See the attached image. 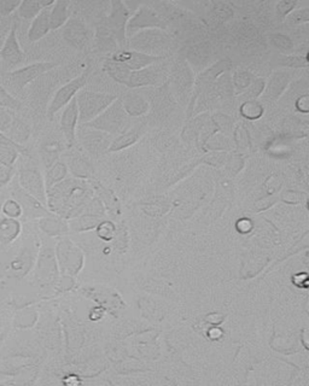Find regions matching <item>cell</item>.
<instances>
[{"mask_svg": "<svg viewBox=\"0 0 309 386\" xmlns=\"http://www.w3.org/2000/svg\"><path fill=\"white\" fill-rule=\"evenodd\" d=\"M21 3L18 0H0V16H9L13 11L18 10Z\"/></svg>", "mask_w": 309, "mask_h": 386, "instance_id": "34", "label": "cell"}, {"mask_svg": "<svg viewBox=\"0 0 309 386\" xmlns=\"http://www.w3.org/2000/svg\"><path fill=\"white\" fill-rule=\"evenodd\" d=\"M68 175V167L64 162L57 161L52 164L51 167H49L45 173V185H46L47 192L53 187V186L60 184L62 181L65 180V178Z\"/></svg>", "mask_w": 309, "mask_h": 386, "instance_id": "26", "label": "cell"}, {"mask_svg": "<svg viewBox=\"0 0 309 386\" xmlns=\"http://www.w3.org/2000/svg\"><path fill=\"white\" fill-rule=\"evenodd\" d=\"M18 182L22 189L37 198L44 206H47V189L45 179L37 167L27 166L21 169Z\"/></svg>", "mask_w": 309, "mask_h": 386, "instance_id": "11", "label": "cell"}, {"mask_svg": "<svg viewBox=\"0 0 309 386\" xmlns=\"http://www.w3.org/2000/svg\"><path fill=\"white\" fill-rule=\"evenodd\" d=\"M165 21L161 16L149 6H140L136 13L132 15L127 25V38L146 30H165Z\"/></svg>", "mask_w": 309, "mask_h": 386, "instance_id": "9", "label": "cell"}, {"mask_svg": "<svg viewBox=\"0 0 309 386\" xmlns=\"http://www.w3.org/2000/svg\"><path fill=\"white\" fill-rule=\"evenodd\" d=\"M30 128H28L26 123L20 118H16L13 121V126L10 127V130H8L6 135L10 139H13L15 143L22 145V144L26 143L28 138H30Z\"/></svg>", "mask_w": 309, "mask_h": 386, "instance_id": "28", "label": "cell"}, {"mask_svg": "<svg viewBox=\"0 0 309 386\" xmlns=\"http://www.w3.org/2000/svg\"><path fill=\"white\" fill-rule=\"evenodd\" d=\"M13 177V167H5L0 164V189L8 185Z\"/></svg>", "mask_w": 309, "mask_h": 386, "instance_id": "37", "label": "cell"}, {"mask_svg": "<svg viewBox=\"0 0 309 386\" xmlns=\"http://www.w3.org/2000/svg\"><path fill=\"white\" fill-rule=\"evenodd\" d=\"M113 59L126 64L132 72L141 70L144 68L150 67L153 64L161 61L162 57H155V56L145 55L141 52L133 50H121L120 52L115 54Z\"/></svg>", "mask_w": 309, "mask_h": 386, "instance_id": "15", "label": "cell"}, {"mask_svg": "<svg viewBox=\"0 0 309 386\" xmlns=\"http://www.w3.org/2000/svg\"><path fill=\"white\" fill-rule=\"evenodd\" d=\"M68 166L72 175L79 179H87L94 175L92 164L89 163V161L86 160L85 157H82L80 154H72V157H69Z\"/></svg>", "mask_w": 309, "mask_h": 386, "instance_id": "25", "label": "cell"}, {"mask_svg": "<svg viewBox=\"0 0 309 386\" xmlns=\"http://www.w3.org/2000/svg\"><path fill=\"white\" fill-rule=\"evenodd\" d=\"M63 38L77 50L85 49L89 42V30L79 18H70L63 27Z\"/></svg>", "mask_w": 309, "mask_h": 386, "instance_id": "14", "label": "cell"}, {"mask_svg": "<svg viewBox=\"0 0 309 386\" xmlns=\"http://www.w3.org/2000/svg\"><path fill=\"white\" fill-rule=\"evenodd\" d=\"M0 108H6V109L18 110L21 108V103L10 94L9 91L5 89L4 85L0 81Z\"/></svg>", "mask_w": 309, "mask_h": 386, "instance_id": "32", "label": "cell"}, {"mask_svg": "<svg viewBox=\"0 0 309 386\" xmlns=\"http://www.w3.org/2000/svg\"><path fill=\"white\" fill-rule=\"evenodd\" d=\"M3 210H4V214L8 215L11 218H18L23 213L20 203L16 199H9V201H6Z\"/></svg>", "mask_w": 309, "mask_h": 386, "instance_id": "35", "label": "cell"}, {"mask_svg": "<svg viewBox=\"0 0 309 386\" xmlns=\"http://www.w3.org/2000/svg\"><path fill=\"white\" fill-rule=\"evenodd\" d=\"M104 70L118 84L127 86L130 77H131L132 70L126 64L118 62V61L113 58H108L104 62Z\"/></svg>", "mask_w": 309, "mask_h": 386, "instance_id": "23", "label": "cell"}, {"mask_svg": "<svg viewBox=\"0 0 309 386\" xmlns=\"http://www.w3.org/2000/svg\"><path fill=\"white\" fill-rule=\"evenodd\" d=\"M102 223L103 218L101 215L86 213V214L77 215L75 218H72L69 223V227L72 231L86 232L94 230Z\"/></svg>", "mask_w": 309, "mask_h": 386, "instance_id": "24", "label": "cell"}, {"mask_svg": "<svg viewBox=\"0 0 309 386\" xmlns=\"http://www.w3.org/2000/svg\"><path fill=\"white\" fill-rule=\"evenodd\" d=\"M70 6L72 3L68 0H57L52 5L50 13L51 30H60L61 27L67 25V22L70 20Z\"/></svg>", "mask_w": 309, "mask_h": 386, "instance_id": "21", "label": "cell"}, {"mask_svg": "<svg viewBox=\"0 0 309 386\" xmlns=\"http://www.w3.org/2000/svg\"><path fill=\"white\" fill-rule=\"evenodd\" d=\"M89 70H86L81 75L69 81L68 84L62 86L55 93L51 103L49 105V110H47V116L49 118H53L56 113L61 111V110H63L77 96V93L82 91V89L85 87L86 82L89 80Z\"/></svg>", "mask_w": 309, "mask_h": 386, "instance_id": "8", "label": "cell"}, {"mask_svg": "<svg viewBox=\"0 0 309 386\" xmlns=\"http://www.w3.org/2000/svg\"><path fill=\"white\" fill-rule=\"evenodd\" d=\"M121 101L126 113L132 118H145L151 111V101H149L146 96L140 94L138 91H132L125 94Z\"/></svg>", "mask_w": 309, "mask_h": 386, "instance_id": "17", "label": "cell"}, {"mask_svg": "<svg viewBox=\"0 0 309 386\" xmlns=\"http://www.w3.org/2000/svg\"><path fill=\"white\" fill-rule=\"evenodd\" d=\"M61 130L68 142L69 147L75 143L77 137V127L79 123V106H77V96L69 103L61 115Z\"/></svg>", "mask_w": 309, "mask_h": 386, "instance_id": "16", "label": "cell"}, {"mask_svg": "<svg viewBox=\"0 0 309 386\" xmlns=\"http://www.w3.org/2000/svg\"><path fill=\"white\" fill-rule=\"evenodd\" d=\"M40 227L45 233L51 235H62L64 232L68 231L67 223H64L60 218H44L40 221Z\"/></svg>", "mask_w": 309, "mask_h": 386, "instance_id": "30", "label": "cell"}, {"mask_svg": "<svg viewBox=\"0 0 309 386\" xmlns=\"http://www.w3.org/2000/svg\"><path fill=\"white\" fill-rule=\"evenodd\" d=\"M57 259H56L55 252L51 249H44L38 262V275L42 279L49 280L52 277H55L56 270H57Z\"/></svg>", "mask_w": 309, "mask_h": 386, "instance_id": "22", "label": "cell"}, {"mask_svg": "<svg viewBox=\"0 0 309 386\" xmlns=\"http://www.w3.org/2000/svg\"><path fill=\"white\" fill-rule=\"evenodd\" d=\"M25 58H26V55L22 51L20 42H18V25L15 23L11 25L8 38L0 50V59H1L3 67L6 70L5 73L16 70V68L25 62Z\"/></svg>", "mask_w": 309, "mask_h": 386, "instance_id": "10", "label": "cell"}, {"mask_svg": "<svg viewBox=\"0 0 309 386\" xmlns=\"http://www.w3.org/2000/svg\"><path fill=\"white\" fill-rule=\"evenodd\" d=\"M168 35L162 30H141L128 40V46L145 55L161 57L160 55L168 47Z\"/></svg>", "mask_w": 309, "mask_h": 386, "instance_id": "4", "label": "cell"}, {"mask_svg": "<svg viewBox=\"0 0 309 386\" xmlns=\"http://www.w3.org/2000/svg\"><path fill=\"white\" fill-rule=\"evenodd\" d=\"M131 16L132 13L125 1H111V13L106 16V25L122 50H126V45H128L127 25Z\"/></svg>", "mask_w": 309, "mask_h": 386, "instance_id": "7", "label": "cell"}, {"mask_svg": "<svg viewBox=\"0 0 309 386\" xmlns=\"http://www.w3.org/2000/svg\"><path fill=\"white\" fill-rule=\"evenodd\" d=\"M114 227L111 225V223L109 221H103L99 226H98V235L104 240H111L113 239L114 237Z\"/></svg>", "mask_w": 309, "mask_h": 386, "instance_id": "36", "label": "cell"}, {"mask_svg": "<svg viewBox=\"0 0 309 386\" xmlns=\"http://www.w3.org/2000/svg\"><path fill=\"white\" fill-rule=\"evenodd\" d=\"M89 191L85 182L79 179H69L53 186L47 192V206L52 211L64 215L65 218L74 216L72 213L82 208L87 203Z\"/></svg>", "mask_w": 309, "mask_h": 386, "instance_id": "1", "label": "cell"}, {"mask_svg": "<svg viewBox=\"0 0 309 386\" xmlns=\"http://www.w3.org/2000/svg\"><path fill=\"white\" fill-rule=\"evenodd\" d=\"M160 84V72L158 69L153 66L144 68L141 70L131 73V77L128 81L127 86L130 89H141V87H150V86H157Z\"/></svg>", "mask_w": 309, "mask_h": 386, "instance_id": "18", "label": "cell"}, {"mask_svg": "<svg viewBox=\"0 0 309 386\" xmlns=\"http://www.w3.org/2000/svg\"><path fill=\"white\" fill-rule=\"evenodd\" d=\"M56 67H57V63H53V62H38V63L27 66V67L20 68L13 72L5 73L1 81L6 86L20 92L26 87L27 85L34 82L40 76L51 72L52 69Z\"/></svg>", "mask_w": 309, "mask_h": 386, "instance_id": "5", "label": "cell"}, {"mask_svg": "<svg viewBox=\"0 0 309 386\" xmlns=\"http://www.w3.org/2000/svg\"><path fill=\"white\" fill-rule=\"evenodd\" d=\"M56 259L61 273L75 277L84 267V254L69 239H62L56 247Z\"/></svg>", "mask_w": 309, "mask_h": 386, "instance_id": "6", "label": "cell"}, {"mask_svg": "<svg viewBox=\"0 0 309 386\" xmlns=\"http://www.w3.org/2000/svg\"><path fill=\"white\" fill-rule=\"evenodd\" d=\"M15 118H15L13 110L0 108V132H3L6 135L8 130H10V127L13 126Z\"/></svg>", "mask_w": 309, "mask_h": 386, "instance_id": "33", "label": "cell"}, {"mask_svg": "<svg viewBox=\"0 0 309 386\" xmlns=\"http://www.w3.org/2000/svg\"><path fill=\"white\" fill-rule=\"evenodd\" d=\"M79 138L86 151L94 156L102 155L104 152L109 151L111 143L115 139L113 135L104 133L102 130L89 128L84 125H81L79 130Z\"/></svg>", "mask_w": 309, "mask_h": 386, "instance_id": "12", "label": "cell"}, {"mask_svg": "<svg viewBox=\"0 0 309 386\" xmlns=\"http://www.w3.org/2000/svg\"><path fill=\"white\" fill-rule=\"evenodd\" d=\"M148 118H137L136 122L133 123V126L130 130H126L125 133L116 137L111 143V149L108 152H119L126 150L128 147L134 145V144L139 142L140 138L143 137V135L146 130L148 127Z\"/></svg>", "mask_w": 309, "mask_h": 386, "instance_id": "13", "label": "cell"}, {"mask_svg": "<svg viewBox=\"0 0 309 386\" xmlns=\"http://www.w3.org/2000/svg\"><path fill=\"white\" fill-rule=\"evenodd\" d=\"M53 4H55V1H33V0L22 1L18 10V15L25 20L33 21L35 17L43 11L44 8L52 6Z\"/></svg>", "mask_w": 309, "mask_h": 386, "instance_id": "27", "label": "cell"}, {"mask_svg": "<svg viewBox=\"0 0 309 386\" xmlns=\"http://www.w3.org/2000/svg\"><path fill=\"white\" fill-rule=\"evenodd\" d=\"M20 225L13 218H4L0 221V240L3 243H10L18 237Z\"/></svg>", "mask_w": 309, "mask_h": 386, "instance_id": "29", "label": "cell"}, {"mask_svg": "<svg viewBox=\"0 0 309 386\" xmlns=\"http://www.w3.org/2000/svg\"><path fill=\"white\" fill-rule=\"evenodd\" d=\"M133 120L136 118H132L126 113L121 98H118L104 113H101L97 118H94V121L89 122L84 126L102 130L104 133H108L116 138L133 126V123L136 122Z\"/></svg>", "mask_w": 309, "mask_h": 386, "instance_id": "2", "label": "cell"}, {"mask_svg": "<svg viewBox=\"0 0 309 386\" xmlns=\"http://www.w3.org/2000/svg\"><path fill=\"white\" fill-rule=\"evenodd\" d=\"M119 96L108 93L92 92L82 89L77 93V101L79 106V123L86 125L94 121L101 113H104Z\"/></svg>", "mask_w": 309, "mask_h": 386, "instance_id": "3", "label": "cell"}, {"mask_svg": "<svg viewBox=\"0 0 309 386\" xmlns=\"http://www.w3.org/2000/svg\"><path fill=\"white\" fill-rule=\"evenodd\" d=\"M13 199H16L20 203L22 210L28 216L38 218V216H45L47 214L46 206H44L37 198L26 192L21 186L15 189Z\"/></svg>", "mask_w": 309, "mask_h": 386, "instance_id": "19", "label": "cell"}, {"mask_svg": "<svg viewBox=\"0 0 309 386\" xmlns=\"http://www.w3.org/2000/svg\"><path fill=\"white\" fill-rule=\"evenodd\" d=\"M51 8L52 6H49V8H44L43 11L32 21L30 30H28V40L30 42H39L51 30V22H50Z\"/></svg>", "mask_w": 309, "mask_h": 386, "instance_id": "20", "label": "cell"}, {"mask_svg": "<svg viewBox=\"0 0 309 386\" xmlns=\"http://www.w3.org/2000/svg\"><path fill=\"white\" fill-rule=\"evenodd\" d=\"M0 145H9V147H16V149H18L21 151V154H27L26 147H23V145H20V144L15 143L13 139H10L3 132H0Z\"/></svg>", "mask_w": 309, "mask_h": 386, "instance_id": "38", "label": "cell"}, {"mask_svg": "<svg viewBox=\"0 0 309 386\" xmlns=\"http://www.w3.org/2000/svg\"><path fill=\"white\" fill-rule=\"evenodd\" d=\"M20 150L9 145H0V164L5 167H13V163L18 160Z\"/></svg>", "mask_w": 309, "mask_h": 386, "instance_id": "31", "label": "cell"}]
</instances>
